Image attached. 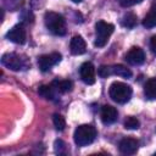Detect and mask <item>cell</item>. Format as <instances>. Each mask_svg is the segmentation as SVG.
Wrapping results in <instances>:
<instances>
[{"instance_id": "12", "label": "cell", "mask_w": 156, "mask_h": 156, "mask_svg": "<svg viewBox=\"0 0 156 156\" xmlns=\"http://www.w3.org/2000/svg\"><path fill=\"white\" fill-rule=\"evenodd\" d=\"M100 116H101L102 123H105V124H111V123H113V122L117 119L118 112H117V110H116L113 106H111V105H105V106H102V108H101Z\"/></svg>"}, {"instance_id": "15", "label": "cell", "mask_w": 156, "mask_h": 156, "mask_svg": "<svg viewBox=\"0 0 156 156\" xmlns=\"http://www.w3.org/2000/svg\"><path fill=\"white\" fill-rule=\"evenodd\" d=\"M144 94L146 99L155 100L156 99V78H150L144 85Z\"/></svg>"}, {"instance_id": "14", "label": "cell", "mask_w": 156, "mask_h": 156, "mask_svg": "<svg viewBox=\"0 0 156 156\" xmlns=\"http://www.w3.org/2000/svg\"><path fill=\"white\" fill-rule=\"evenodd\" d=\"M38 93H39V95H41L43 98H45L48 100H55L57 98V94H60L52 83L50 85H41L38 90Z\"/></svg>"}, {"instance_id": "3", "label": "cell", "mask_w": 156, "mask_h": 156, "mask_svg": "<svg viewBox=\"0 0 156 156\" xmlns=\"http://www.w3.org/2000/svg\"><path fill=\"white\" fill-rule=\"evenodd\" d=\"M110 98L118 102V104H126L127 101H129L130 96H132V88L122 82H115L111 84L110 87Z\"/></svg>"}, {"instance_id": "9", "label": "cell", "mask_w": 156, "mask_h": 156, "mask_svg": "<svg viewBox=\"0 0 156 156\" xmlns=\"http://www.w3.org/2000/svg\"><path fill=\"white\" fill-rule=\"evenodd\" d=\"M79 74L85 84L90 85L95 83V67L91 62H84L79 68Z\"/></svg>"}, {"instance_id": "10", "label": "cell", "mask_w": 156, "mask_h": 156, "mask_svg": "<svg viewBox=\"0 0 156 156\" xmlns=\"http://www.w3.org/2000/svg\"><path fill=\"white\" fill-rule=\"evenodd\" d=\"M126 61L129 63V65H133V66H139L141 65L144 61H145V54L144 51L138 48V46H133L126 55Z\"/></svg>"}, {"instance_id": "1", "label": "cell", "mask_w": 156, "mask_h": 156, "mask_svg": "<svg viewBox=\"0 0 156 156\" xmlns=\"http://www.w3.org/2000/svg\"><path fill=\"white\" fill-rule=\"evenodd\" d=\"M44 22L46 28L55 35H65L66 34V21L65 18L56 12H46L44 16Z\"/></svg>"}, {"instance_id": "6", "label": "cell", "mask_w": 156, "mask_h": 156, "mask_svg": "<svg viewBox=\"0 0 156 156\" xmlns=\"http://www.w3.org/2000/svg\"><path fill=\"white\" fill-rule=\"evenodd\" d=\"M1 63L2 66L7 67L11 71H21L22 68L26 67L24 58H22L18 54H15V52L4 54L1 57Z\"/></svg>"}, {"instance_id": "20", "label": "cell", "mask_w": 156, "mask_h": 156, "mask_svg": "<svg viewBox=\"0 0 156 156\" xmlns=\"http://www.w3.org/2000/svg\"><path fill=\"white\" fill-rule=\"evenodd\" d=\"M140 126V122L135 117H127L124 121V128L126 129H138Z\"/></svg>"}, {"instance_id": "18", "label": "cell", "mask_w": 156, "mask_h": 156, "mask_svg": "<svg viewBox=\"0 0 156 156\" xmlns=\"http://www.w3.org/2000/svg\"><path fill=\"white\" fill-rule=\"evenodd\" d=\"M121 22H122V24H123L124 27L132 28V27H134L135 23H136V16H135L134 13H132V12H128V13H126V15L123 16V18H122Z\"/></svg>"}, {"instance_id": "23", "label": "cell", "mask_w": 156, "mask_h": 156, "mask_svg": "<svg viewBox=\"0 0 156 156\" xmlns=\"http://www.w3.org/2000/svg\"><path fill=\"white\" fill-rule=\"evenodd\" d=\"M150 48H151L152 52L156 54V35L151 37V39H150Z\"/></svg>"}, {"instance_id": "13", "label": "cell", "mask_w": 156, "mask_h": 156, "mask_svg": "<svg viewBox=\"0 0 156 156\" xmlns=\"http://www.w3.org/2000/svg\"><path fill=\"white\" fill-rule=\"evenodd\" d=\"M69 49H71V52H72L73 55H82V54H84L85 50H87L85 40H84L80 35H74V37L71 39Z\"/></svg>"}, {"instance_id": "8", "label": "cell", "mask_w": 156, "mask_h": 156, "mask_svg": "<svg viewBox=\"0 0 156 156\" xmlns=\"http://www.w3.org/2000/svg\"><path fill=\"white\" fill-rule=\"evenodd\" d=\"M6 38L9 40H11L12 43L15 44H24L26 43V38H27V34H26V29L22 24H17V26H13L6 34Z\"/></svg>"}, {"instance_id": "2", "label": "cell", "mask_w": 156, "mask_h": 156, "mask_svg": "<svg viewBox=\"0 0 156 156\" xmlns=\"http://www.w3.org/2000/svg\"><path fill=\"white\" fill-rule=\"evenodd\" d=\"M73 138H74V143L78 146H87L95 140L96 129L91 124H82L76 128Z\"/></svg>"}, {"instance_id": "19", "label": "cell", "mask_w": 156, "mask_h": 156, "mask_svg": "<svg viewBox=\"0 0 156 156\" xmlns=\"http://www.w3.org/2000/svg\"><path fill=\"white\" fill-rule=\"evenodd\" d=\"M52 122H54V126L57 130H63L65 127H66V122H65V118L58 115V113H55L54 117H52Z\"/></svg>"}, {"instance_id": "24", "label": "cell", "mask_w": 156, "mask_h": 156, "mask_svg": "<svg viewBox=\"0 0 156 156\" xmlns=\"http://www.w3.org/2000/svg\"><path fill=\"white\" fill-rule=\"evenodd\" d=\"M72 1H73V2H80L82 0H72Z\"/></svg>"}, {"instance_id": "17", "label": "cell", "mask_w": 156, "mask_h": 156, "mask_svg": "<svg viewBox=\"0 0 156 156\" xmlns=\"http://www.w3.org/2000/svg\"><path fill=\"white\" fill-rule=\"evenodd\" d=\"M52 84H54V87L58 90L60 94L71 91V90H72V87H73V83H72L71 80H54Z\"/></svg>"}, {"instance_id": "7", "label": "cell", "mask_w": 156, "mask_h": 156, "mask_svg": "<svg viewBox=\"0 0 156 156\" xmlns=\"http://www.w3.org/2000/svg\"><path fill=\"white\" fill-rule=\"evenodd\" d=\"M61 61V54L58 52H51L46 55H41L38 58V66L43 72H48L52 66L58 63Z\"/></svg>"}, {"instance_id": "22", "label": "cell", "mask_w": 156, "mask_h": 156, "mask_svg": "<svg viewBox=\"0 0 156 156\" xmlns=\"http://www.w3.org/2000/svg\"><path fill=\"white\" fill-rule=\"evenodd\" d=\"M121 6L123 7H129V6H133V5H136L139 2H141L143 0H118Z\"/></svg>"}, {"instance_id": "21", "label": "cell", "mask_w": 156, "mask_h": 156, "mask_svg": "<svg viewBox=\"0 0 156 156\" xmlns=\"http://www.w3.org/2000/svg\"><path fill=\"white\" fill-rule=\"evenodd\" d=\"M55 151L58 152V154L66 152V144L62 140H56L55 141Z\"/></svg>"}, {"instance_id": "11", "label": "cell", "mask_w": 156, "mask_h": 156, "mask_svg": "<svg viewBox=\"0 0 156 156\" xmlns=\"http://www.w3.org/2000/svg\"><path fill=\"white\" fill-rule=\"evenodd\" d=\"M119 151L124 155L134 154L139 147V141L134 138H124L119 141Z\"/></svg>"}, {"instance_id": "16", "label": "cell", "mask_w": 156, "mask_h": 156, "mask_svg": "<svg viewBox=\"0 0 156 156\" xmlns=\"http://www.w3.org/2000/svg\"><path fill=\"white\" fill-rule=\"evenodd\" d=\"M143 26L146 27V28H152V27H156V4H154L149 12L146 13V16L144 17L143 20Z\"/></svg>"}, {"instance_id": "4", "label": "cell", "mask_w": 156, "mask_h": 156, "mask_svg": "<svg viewBox=\"0 0 156 156\" xmlns=\"http://www.w3.org/2000/svg\"><path fill=\"white\" fill-rule=\"evenodd\" d=\"M115 30V26L111 23H107L105 21H99L95 24V33H96V38H95V46L98 48H102L106 45V43L108 41V38L111 37V34Z\"/></svg>"}, {"instance_id": "5", "label": "cell", "mask_w": 156, "mask_h": 156, "mask_svg": "<svg viewBox=\"0 0 156 156\" xmlns=\"http://www.w3.org/2000/svg\"><path fill=\"white\" fill-rule=\"evenodd\" d=\"M99 76L102 78H106L111 74H116L123 78H129L132 77V71L129 68H127L123 65H115V66H101L98 71Z\"/></svg>"}]
</instances>
